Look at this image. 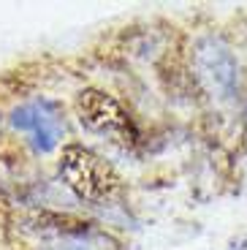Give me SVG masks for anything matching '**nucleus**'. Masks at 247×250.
Wrapping results in <instances>:
<instances>
[{"instance_id": "f257e3e1", "label": "nucleus", "mask_w": 247, "mask_h": 250, "mask_svg": "<svg viewBox=\"0 0 247 250\" xmlns=\"http://www.w3.org/2000/svg\"><path fill=\"white\" fill-rule=\"evenodd\" d=\"M57 169L71 193L90 204H106L117 199L123 190V180L114 171V166L84 144H65Z\"/></svg>"}, {"instance_id": "f03ea898", "label": "nucleus", "mask_w": 247, "mask_h": 250, "mask_svg": "<svg viewBox=\"0 0 247 250\" xmlns=\"http://www.w3.org/2000/svg\"><path fill=\"white\" fill-rule=\"evenodd\" d=\"M74 112L79 117V123L84 128H90L93 133H103V136H114L130 142L133 139V123L130 114L125 112V106L120 104L114 95H109L106 90L98 87H84L79 90L74 101Z\"/></svg>"}, {"instance_id": "7ed1b4c3", "label": "nucleus", "mask_w": 247, "mask_h": 250, "mask_svg": "<svg viewBox=\"0 0 247 250\" xmlns=\"http://www.w3.org/2000/svg\"><path fill=\"white\" fill-rule=\"evenodd\" d=\"M14 125H17L19 131H25L30 136V142L36 144L38 150H52L60 139V131H57V123L55 117L43 112L38 106H22L14 112Z\"/></svg>"}]
</instances>
